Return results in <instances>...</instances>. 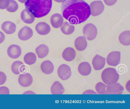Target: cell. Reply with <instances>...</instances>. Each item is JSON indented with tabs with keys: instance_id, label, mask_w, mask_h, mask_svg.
I'll return each instance as SVG.
<instances>
[{
	"instance_id": "obj_8",
	"label": "cell",
	"mask_w": 130,
	"mask_h": 109,
	"mask_svg": "<svg viewBox=\"0 0 130 109\" xmlns=\"http://www.w3.org/2000/svg\"><path fill=\"white\" fill-rule=\"evenodd\" d=\"M120 59V52L115 51L110 52L108 55L106 59V61L109 65L115 66L119 64Z\"/></svg>"
},
{
	"instance_id": "obj_35",
	"label": "cell",
	"mask_w": 130,
	"mask_h": 109,
	"mask_svg": "<svg viewBox=\"0 0 130 109\" xmlns=\"http://www.w3.org/2000/svg\"><path fill=\"white\" fill-rule=\"evenodd\" d=\"M96 93L94 91L92 90H88L84 91L83 94H96Z\"/></svg>"
},
{
	"instance_id": "obj_29",
	"label": "cell",
	"mask_w": 130,
	"mask_h": 109,
	"mask_svg": "<svg viewBox=\"0 0 130 109\" xmlns=\"http://www.w3.org/2000/svg\"><path fill=\"white\" fill-rule=\"evenodd\" d=\"M29 68L28 65L23 63L21 66L20 69V74H25L29 72Z\"/></svg>"
},
{
	"instance_id": "obj_9",
	"label": "cell",
	"mask_w": 130,
	"mask_h": 109,
	"mask_svg": "<svg viewBox=\"0 0 130 109\" xmlns=\"http://www.w3.org/2000/svg\"><path fill=\"white\" fill-rule=\"evenodd\" d=\"M19 84L23 87H28L31 86L33 82V78L29 72L20 74L18 78Z\"/></svg>"
},
{
	"instance_id": "obj_24",
	"label": "cell",
	"mask_w": 130,
	"mask_h": 109,
	"mask_svg": "<svg viewBox=\"0 0 130 109\" xmlns=\"http://www.w3.org/2000/svg\"><path fill=\"white\" fill-rule=\"evenodd\" d=\"M74 25L71 24L68 21L65 22L60 27V29L62 33L66 35L71 34L75 30Z\"/></svg>"
},
{
	"instance_id": "obj_28",
	"label": "cell",
	"mask_w": 130,
	"mask_h": 109,
	"mask_svg": "<svg viewBox=\"0 0 130 109\" xmlns=\"http://www.w3.org/2000/svg\"><path fill=\"white\" fill-rule=\"evenodd\" d=\"M9 4L6 9V10L9 12H16L19 8V5L15 0H9Z\"/></svg>"
},
{
	"instance_id": "obj_13",
	"label": "cell",
	"mask_w": 130,
	"mask_h": 109,
	"mask_svg": "<svg viewBox=\"0 0 130 109\" xmlns=\"http://www.w3.org/2000/svg\"><path fill=\"white\" fill-rule=\"evenodd\" d=\"M54 66L53 63L50 61L46 60L43 61L40 66V70L42 72L46 75L53 73Z\"/></svg>"
},
{
	"instance_id": "obj_7",
	"label": "cell",
	"mask_w": 130,
	"mask_h": 109,
	"mask_svg": "<svg viewBox=\"0 0 130 109\" xmlns=\"http://www.w3.org/2000/svg\"><path fill=\"white\" fill-rule=\"evenodd\" d=\"M50 92L52 94H66V90L64 85L60 81L55 80L50 85Z\"/></svg>"
},
{
	"instance_id": "obj_31",
	"label": "cell",
	"mask_w": 130,
	"mask_h": 109,
	"mask_svg": "<svg viewBox=\"0 0 130 109\" xmlns=\"http://www.w3.org/2000/svg\"><path fill=\"white\" fill-rule=\"evenodd\" d=\"M7 80V77L3 72L0 71V85L3 84Z\"/></svg>"
},
{
	"instance_id": "obj_26",
	"label": "cell",
	"mask_w": 130,
	"mask_h": 109,
	"mask_svg": "<svg viewBox=\"0 0 130 109\" xmlns=\"http://www.w3.org/2000/svg\"><path fill=\"white\" fill-rule=\"evenodd\" d=\"M23 62L20 61H16L12 64L11 68L13 73L15 75H18L20 74V69Z\"/></svg>"
},
{
	"instance_id": "obj_10",
	"label": "cell",
	"mask_w": 130,
	"mask_h": 109,
	"mask_svg": "<svg viewBox=\"0 0 130 109\" xmlns=\"http://www.w3.org/2000/svg\"><path fill=\"white\" fill-rule=\"evenodd\" d=\"M33 32L29 27L25 26L22 28L18 33V37L20 40L26 41L30 39L33 36Z\"/></svg>"
},
{
	"instance_id": "obj_30",
	"label": "cell",
	"mask_w": 130,
	"mask_h": 109,
	"mask_svg": "<svg viewBox=\"0 0 130 109\" xmlns=\"http://www.w3.org/2000/svg\"><path fill=\"white\" fill-rule=\"evenodd\" d=\"M9 4V0H0V9H6Z\"/></svg>"
},
{
	"instance_id": "obj_32",
	"label": "cell",
	"mask_w": 130,
	"mask_h": 109,
	"mask_svg": "<svg viewBox=\"0 0 130 109\" xmlns=\"http://www.w3.org/2000/svg\"><path fill=\"white\" fill-rule=\"evenodd\" d=\"M10 93L9 88L6 86L0 87V94H9Z\"/></svg>"
},
{
	"instance_id": "obj_14",
	"label": "cell",
	"mask_w": 130,
	"mask_h": 109,
	"mask_svg": "<svg viewBox=\"0 0 130 109\" xmlns=\"http://www.w3.org/2000/svg\"><path fill=\"white\" fill-rule=\"evenodd\" d=\"M105 63V58L98 54L94 56L92 61L93 67L96 70L102 69L104 67Z\"/></svg>"
},
{
	"instance_id": "obj_38",
	"label": "cell",
	"mask_w": 130,
	"mask_h": 109,
	"mask_svg": "<svg viewBox=\"0 0 130 109\" xmlns=\"http://www.w3.org/2000/svg\"><path fill=\"white\" fill-rule=\"evenodd\" d=\"M18 1L20 2L21 3H25L27 0H18Z\"/></svg>"
},
{
	"instance_id": "obj_3",
	"label": "cell",
	"mask_w": 130,
	"mask_h": 109,
	"mask_svg": "<svg viewBox=\"0 0 130 109\" xmlns=\"http://www.w3.org/2000/svg\"><path fill=\"white\" fill-rule=\"evenodd\" d=\"M119 75L116 70L108 67L104 69L102 72L101 78L103 83L107 85H111L117 82Z\"/></svg>"
},
{
	"instance_id": "obj_34",
	"label": "cell",
	"mask_w": 130,
	"mask_h": 109,
	"mask_svg": "<svg viewBox=\"0 0 130 109\" xmlns=\"http://www.w3.org/2000/svg\"><path fill=\"white\" fill-rule=\"evenodd\" d=\"M5 39V34L2 31H0V44L3 42Z\"/></svg>"
},
{
	"instance_id": "obj_27",
	"label": "cell",
	"mask_w": 130,
	"mask_h": 109,
	"mask_svg": "<svg viewBox=\"0 0 130 109\" xmlns=\"http://www.w3.org/2000/svg\"><path fill=\"white\" fill-rule=\"evenodd\" d=\"M107 85L101 82L97 83L95 86V89L99 94H106Z\"/></svg>"
},
{
	"instance_id": "obj_11",
	"label": "cell",
	"mask_w": 130,
	"mask_h": 109,
	"mask_svg": "<svg viewBox=\"0 0 130 109\" xmlns=\"http://www.w3.org/2000/svg\"><path fill=\"white\" fill-rule=\"evenodd\" d=\"M7 52L10 58L15 59L19 58L21 55L22 50L19 46L16 44H12L8 47Z\"/></svg>"
},
{
	"instance_id": "obj_33",
	"label": "cell",
	"mask_w": 130,
	"mask_h": 109,
	"mask_svg": "<svg viewBox=\"0 0 130 109\" xmlns=\"http://www.w3.org/2000/svg\"><path fill=\"white\" fill-rule=\"evenodd\" d=\"M104 3L107 5L111 6L114 5L118 0H103Z\"/></svg>"
},
{
	"instance_id": "obj_16",
	"label": "cell",
	"mask_w": 130,
	"mask_h": 109,
	"mask_svg": "<svg viewBox=\"0 0 130 109\" xmlns=\"http://www.w3.org/2000/svg\"><path fill=\"white\" fill-rule=\"evenodd\" d=\"M76 52L73 48L68 47L65 48L62 51L61 56L62 58L67 62H71L75 58Z\"/></svg>"
},
{
	"instance_id": "obj_18",
	"label": "cell",
	"mask_w": 130,
	"mask_h": 109,
	"mask_svg": "<svg viewBox=\"0 0 130 109\" xmlns=\"http://www.w3.org/2000/svg\"><path fill=\"white\" fill-rule=\"evenodd\" d=\"M1 28L5 33L8 34H13L17 30V27L15 24L8 21L4 22L2 24Z\"/></svg>"
},
{
	"instance_id": "obj_4",
	"label": "cell",
	"mask_w": 130,
	"mask_h": 109,
	"mask_svg": "<svg viewBox=\"0 0 130 109\" xmlns=\"http://www.w3.org/2000/svg\"><path fill=\"white\" fill-rule=\"evenodd\" d=\"M57 74L58 78L61 80L65 81L68 80L71 78L72 71L71 68L68 65L62 64L58 67Z\"/></svg>"
},
{
	"instance_id": "obj_2",
	"label": "cell",
	"mask_w": 130,
	"mask_h": 109,
	"mask_svg": "<svg viewBox=\"0 0 130 109\" xmlns=\"http://www.w3.org/2000/svg\"><path fill=\"white\" fill-rule=\"evenodd\" d=\"M52 4V0H27L25 6L35 17L40 18L48 14Z\"/></svg>"
},
{
	"instance_id": "obj_20",
	"label": "cell",
	"mask_w": 130,
	"mask_h": 109,
	"mask_svg": "<svg viewBox=\"0 0 130 109\" xmlns=\"http://www.w3.org/2000/svg\"><path fill=\"white\" fill-rule=\"evenodd\" d=\"M20 17L23 22L28 24L32 23L35 19L33 15L26 9H24L21 11Z\"/></svg>"
},
{
	"instance_id": "obj_36",
	"label": "cell",
	"mask_w": 130,
	"mask_h": 109,
	"mask_svg": "<svg viewBox=\"0 0 130 109\" xmlns=\"http://www.w3.org/2000/svg\"><path fill=\"white\" fill-rule=\"evenodd\" d=\"M130 80H129L126 82L125 84L126 89L129 93L130 91Z\"/></svg>"
},
{
	"instance_id": "obj_37",
	"label": "cell",
	"mask_w": 130,
	"mask_h": 109,
	"mask_svg": "<svg viewBox=\"0 0 130 109\" xmlns=\"http://www.w3.org/2000/svg\"><path fill=\"white\" fill-rule=\"evenodd\" d=\"M32 93V91H27L24 92L23 94H32V93Z\"/></svg>"
},
{
	"instance_id": "obj_23",
	"label": "cell",
	"mask_w": 130,
	"mask_h": 109,
	"mask_svg": "<svg viewBox=\"0 0 130 109\" xmlns=\"http://www.w3.org/2000/svg\"><path fill=\"white\" fill-rule=\"evenodd\" d=\"M119 40L120 43L125 46L130 45V31L126 30L122 32L119 36Z\"/></svg>"
},
{
	"instance_id": "obj_39",
	"label": "cell",
	"mask_w": 130,
	"mask_h": 109,
	"mask_svg": "<svg viewBox=\"0 0 130 109\" xmlns=\"http://www.w3.org/2000/svg\"><path fill=\"white\" fill-rule=\"evenodd\" d=\"M55 2L59 3L62 2L64 0H53Z\"/></svg>"
},
{
	"instance_id": "obj_22",
	"label": "cell",
	"mask_w": 130,
	"mask_h": 109,
	"mask_svg": "<svg viewBox=\"0 0 130 109\" xmlns=\"http://www.w3.org/2000/svg\"><path fill=\"white\" fill-rule=\"evenodd\" d=\"M74 45L77 50L82 51L85 50L87 47V43L86 39L84 36H80L75 40Z\"/></svg>"
},
{
	"instance_id": "obj_5",
	"label": "cell",
	"mask_w": 130,
	"mask_h": 109,
	"mask_svg": "<svg viewBox=\"0 0 130 109\" xmlns=\"http://www.w3.org/2000/svg\"><path fill=\"white\" fill-rule=\"evenodd\" d=\"M84 36L87 40L92 41L95 38L98 33L97 28L92 23H88L84 26L83 30Z\"/></svg>"
},
{
	"instance_id": "obj_6",
	"label": "cell",
	"mask_w": 130,
	"mask_h": 109,
	"mask_svg": "<svg viewBox=\"0 0 130 109\" xmlns=\"http://www.w3.org/2000/svg\"><path fill=\"white\" fill-rule=\"evenodd\" d=\"M91 14L93 16H96L101 14L104 9V6L101 1H94L90 4Z\"/></svg>"
},
{
	"instance_id": "obj_19",
	"label": "cell",
	"mask_w": 130,
	"mask_h": 109,
	"mask_svg": "<svg viewBox=\"0 0 130 109\" xmlns=\"http://www.w3.org/2000/svg\"><path fill=\"white\" fill-rule=\"evenodd\" d=\"M49 49L46 45L41 44L37 46L35 49V52L36 56L39 59L44 58L48 54Z\"/></svg>"
},
{
	"instance_id": "obj_1",
	"label": "cell",
	"mask_w": 130,
	"mask_h": 109,
	"mask_svg": "<svg viewBox=\"0 0 130 109\" xmlns=\"http://www.w3.org/2000/svg\"><path fill=\"white\" fill-rule=\"evenodd\" d=\"M61 9L63 17L74 25L84 22L91 15L89 6L84 0H64Z\"/></svg>"
},
{
	"instance_id": "obj_12",
	"label": "cell",
	"mask_w": 130,
	"mask_h": 109,
	"mask_svg": "<svg viewBox=\"0 0 130 109\" xmlns=\"http://www.w3.org/2000/svg\"><path fill=\"white\" fill-rule=\"evenodd\" d=\"M35 30L39 35H44L50 32L51 28L48 24L45 22H38L36 24Z\"/></svg>"
},
{
	"instance_id": "obj_25",
	"label": "cell",
	"mask_w": 130,
	"mask_h": 109,
	"mask_svg": "<svg viewBox=\"0 0 130 109\" xmlns=\"http://www.w3.org/2000/svg\"><path fill=\"white\" fill-rule=\"evenodd\" d=\"M37 56L34 52H28L26 53L23 58L24 61L25 63L28 65H32L36 62Z\"/></svg>"
},
{
	"instance_id": "obj_15",
	"label": "cell",
	"mask_w": 130,
	"mask_h": 109,
	"mask_svg": "<svg viewBox=\"0 0 130 109\" xmlns=\"http://www.w3.org/2000/svg\"><path fill=\"white\" fill-rule=\"evenodd\" d=\"M124 90L123 87L118 83L111 85H107L106 94H119Z\"/></svg>"
},
{
	"instance_id": "obj_17",
	"label": "cell",
	"mask_w": 130,
	"mask_h": 109,
	"mask_svg": "<svg viewBox=\"0 0 130 109\" xmlns=\"http://www.w3.org/2000/svg\"><path fill=\"white\" fill-rule=\"evenodd\" d=\"M51 24L55 28L60 27L63 23V18L60 14L56 13L52 15L50 19Z\"/></svg>"
},
{
	"instance_id": "obj_21",
	"label": "cell",
	"mask_w": 130,
	"mask_h": 109,
	"mask_svg": "<svg viewBox=\"0 0 130 109\" xmlns=\"http://www.w3.org/2000/svg\"><path fill=\"white\" fill-rule=\"evenodd\" d=\"M77 70L78 73L83 76L89 75L91 71V67L89 63L86 62L81 63L78 65Z\"/></svg>"
}]
</instances>
